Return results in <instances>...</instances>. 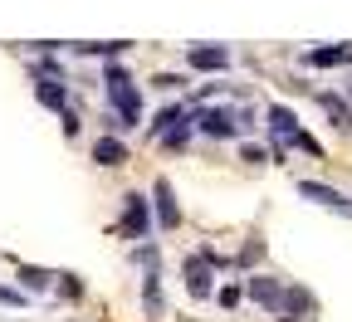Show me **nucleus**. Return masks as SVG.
Returning a JSON list of instances; mask_svg holds the SVG:
<instances>
[{"label":"nucleus","mask_w":352,"mask_h":322,"mask_svg":"<svg viewBox=\"0 0 352 322\" xmlns=\"http://www.w3.org/2000/svg\"><path fill=\"white\" fill-rule=\"evenodd\" d=\"M103 88H108V103H113V122L108 127H118V132L138 127L142 122V93H138V83H132V73L122 64H108L103 69Z\"/></svg>","instance_id":"1"},{"label":"nucleus","mask_w":352,"mask_h":322,"mask_svg":"<svg viewBox=\"0 0 352 322\" xmlns=\"http://www.w3.org/2000/svg\"><path fill=\"white\" fill-rule=\"evenodd\" d=\"M152 205H147V196H138V191H127L122 196V220H118V235L122 240H147L152 235Z\"/></svg>","instance_id":"2"},{"label":"nucleus","mask_w":352,"mask_h":322,"mask_svg":"<svg viewBox=\"0 0 352 322\" xmlns=\"http://www.w3.org/2000/svg\"><path fill=\"white\" fill-rule=\"evenodd\" d=\"M191 122L206 137H240V108H191Z\"/></svg>","instance_id":"3"},{"label":"nucleus","mask_w":352,"mask_h":322,"mask_svg":"<svg viewBox=\"0 0 352 322\" xmlns=\"http://www.w3.org/2000/svg\"><path fill=\"white\" fill-rule=\"evenodd\" d=\"M264 122H270V137H274V152H289L294 142H298V117H294V108H284V103H270L264 108Z\"/></svg>","instance_id":"4"},{"label":"nucleus","mask_w":352,"mask_h":322,"mask_svg":"<svg viewBox=\"0 0 352 322\" xmlns=\"http://www.w3.org/2000/svg\"><path fill=\"white\" fill-rule=\"evenodd\" d=\"M152 220H157L162 229H176V225H182V205H176V191H171L166 176L152 181Z\"/></svg>","instance_id":"5"},{"label":"nucleus","mask_w":352,"mask_h":322,"mask_svg":"<svg viewBox=\"0 0 352 322\" xmlns=\"http://www.w3.org/2000/svg\"><path fill=\"white\" fill-rule=\"evenodd\" d=\"M186 64H191L196 73H226V69H230V49H226V44H191V49H186Z\"/></svg>","instance_id":"6"},{"label":"nucleus","mask_w":352,"mask_h":322,"mask_svg":"<svg viewBox=\"0 0 352 322\" xmlns=\"http://www.w3.org/2000/svg\"><path fill=\"white\" fill-rule=\"evenodd\" d=\"M182 273H186V293H191V298H210V293H215V268L201 259V249H196V254H186Z\"/></svg>","instance_id":"7"},{"label":"nucleus","mask_w":352,"mask_h":322,"mask_svg":"<svg viewBox=\"0 0 352 322\" xmlns=\"http://www.w3.org/2000/svg\"><path fill=\"white\" fill-rule=\"evenodd\" d=\"M298 196H303V200H314V205H323V210L352 215V196H342V191L323 186V181H298Z\"/></svg>","instance_id":"8"},{"label":"nucleus","mask_w":352,"mask_h":322,"mask_svg":"<svg viewBox=\"0 0 352 322\" xmlns=\"http://www.w3.org/2000/svg\"><path fill=\"white\" fill-rule=\"evenodd\" d=\"M245 298H254L264 312H279V298H284V279H274V273H254V279L245 284Z\"/></svg>","instance_id":"9"},{"label":"nucleus","mask_w":352,"mask_h":322,"mask_svg":"<svg viewBox=\"0 0 352 322\" xmlns=\"http://www.w3.org/2000/svg\"><path fill=\"white\" fill-rule=\"evenodd\" d=\"M318 312V298L298 288V284H284V298H279V312L274 317H314Z\"/></svg>","instance_id":"10"},{"label":"nucleus","mask_w":352,"mask_h":322,"mask_svg":"<svg viewBox=\"0 0 352 322\" xmlns=\"http://www.w3.org/2000/svg\"><path fill=\"white\" fill-rule=\"evenodd\" d=\"M34 98L50 108V113H59V117L74 108V103H69V83H59V78H34Z\"/></svg>","instance_id":"11"},{"label":"nucleus","mask_w":352,"mask_h":322,"mask_svg":"<svg viewBox=\"0 0 352 322\" xmlns=\"http://www.w3.org/2000/svg\"><path fill=\"white\" fill-rule=\"evenodd\" d=\"M308 69H338V64H352V44H328V49H308L303 54Z\"/></svg>","instance_id":"12"},{"label":"nucleus","mask_w":352,"mask_h":322,"mask_svg":"<svg viewBox=\"0 0 352 322\" xmlns=\"http://www.w3.org/2000/svg\"><path fill=\"white\" fill-rule=\"evenodd\" d=\"M147 279H142V308H147V317H162V308H166V298H162V268H142Z\"/></svg>","instance_id":"13"},{"label":"nucleus","mask_w":352,"mask_h":322,"mask_svg":"<svg viewBox=\"0 0 352 322\" xmlns=\"http://www.w3.org/2000/svg\"><path fill=\"white\" fill-rule=\"evenodd\" d=\"M59 273L50 268H39V264H20V293H44V288H54Z\"/></svg>","instance_id":"14"},{"label":"nucleus","mask_w":352,"mask_h":322,"mask_svg":"<svg viewBox=\"0 0 352 322\" xmlns=\"http://www.w3.org/2000/svg\"><path fill=\"white\" fill-rule=\"evenodd\" d=\"M94 161H98V166H122V161H127L122 137H113V132H108V137H98V142H94Z\"/></svg>","instance_id":"15"},{"label":"nucleus","mask_w":352,"mask_h":322,"mask_svg":"<svg viewBox=\"0 0 352 322\" xmlns=\"http://www.w3.org/2000/svg\"><path fill=\"white\" fill-rule=\"evenodd\" d=\"M182 117H186V108H182V103H166V108L147 122V137H152V142H162V132H166V127H176Z\"/></svg>","instance_id":"16"},{"label":"nucleus","mask_w":352,"mask_h":322,"mask_svg":"<svg viewBox=\"0 0 352 322\" xmlns=\"http://www.w3.org/2000/svg\"><path fill=\"white\" fill-rule=\"evenodd\" d=\"M191 132H196V122H191V108H186V117H182V122L162 132V147H166V152H182V147L191 142Z\"/></svg>","instance_id":"17"},{"label":"nucleus","mask_w":352,"mask_h":322,"mask_svg":"<svg viewBox=\"0 0 352 322\" xmlns=\"http://www.w3.org/2000/svg\"><path fill=\"white\" fill-rule=\"evenodd\" d=\"M69 49H78V54H98V59H118V54L127 49V39H88V44H69Z\"/></svg>","instance_id":"18"},{"label":"nucleus","mask_w":352,"mask_h":322,"mask_svg":"<svg viewBox=\"0 0 352 322\" xmlns=\"http://www.w3.org/2000/svg\"><path fill=\"white\" fill-rule=\"evenodd\" d=\"M318 108H323V113H328V117H333L342 132H352V108H347L338 93H318Z\"/></svg>","instance_id":"19"},{"label":"nucleus","mask_w":352,"mask_h":322,"mask_svg":"<svg viewBox=\"0 0 352 322\" xmlns=\"http://www.w3.org/2000/svg\"><path fill=\"white\" fill-rule=\"evenodd\" d=\"M259 259H264V240H245V249H240L230 264H235V268H254Z\"/></svg>","instance_id":"20"},{"label":"nucleus","mask_w":352,"mask_h":322,"mask_svg":"<svg viewBox=\"0 0 352 322\" xmlns=\"http://www.w3.org/2000/svg\"><path fill=\"white\" fill-rule=\"evenodd\" d=\"M240 298H245V288H240V284H226V288L215 293V303H220V308H240Z\"/></svg>","instance_id":"21"},{"label":"nucleus","mask_w":352,"mask_h":322,"mask_svg":"<svg viewBox=\"0 0 352 322\" xmlns=\"http://www.w3.org/2000/svg\"><path fill=\"white\" fill-rule=\"evenodd\" d=\"M240 157H245L250 166H264V161H274V152H264V147H254V142H245V147H240Z\"/></svg>","instance_id":"22"},{"label":"nucleus","mask_w":352,"mask_h":322,"mask_svg":"<svg viewBox=\"0 0 352 322\" xmlns=\"http://www.w3.org/2000/svg\"><path fill=\"white\" fill-rule=\"evenodd\" d=\"M132 259H138L142 268H162V254H157V244H138V254H132Z\"/></svg>","instance_id":"23"},{"label":"nucleus","mask_w":352,"mask_h":322,"mask_svg":"<svg viewBox=\"0 0 352 322\" xmlns=\"http://www.w3.org/2000/svg\"><path fill=\"white\" fill-rule=\"evenodd\" d=\"M59 293H64V298H83V284H78V273H59Z\"/></svg>","instance_id":"24"},{"label":"nucleus","mask_w":352,"mask_h":322,"mask_svg":"<svg viewBox=\"0 0 352 322\" xmlns=\"http://www.w3.org/2000/svg\"><path fill=\"white\" fill-rule=\"evenodd\" d=\"M0 303H6V308H25L30 298H25L20 288H6V284H0Z\"/></svg>","instance_id":"25"},{"label":"nucleus","mask_w":352,"mask_h":322,"mask_svg":"<svg viewBox=\"0 0 352 322\" xmlns=\"http://www.w3.org/2000/svg\"><path fill=\"white\" fill-rule=\"evenodd\" d=\"M59 122H64V137H78V127H83V122H78V113H74V108H69V113H64V117H59Z\"/></svg>","instance_id":"26"},{"label":"nucleus","mask_w":352,"mask_h":322,"mask_svg":"<svg viewBox=\"0 0 352 322\" xmlns=\"http://www.w3.org/2000/svg\"><path fill=\"white\" fill-rule=\"evenodd\" d=\"M152 83H157V88H182V78H176V73H157Z\"/></svg>","instance_id":"27"},{"label":"nucleus","mask_w":352,"mask_h":322,"mask_svg":"<svg viewBox=\"0 0 352 322\" xmlns=\"http://www.w3.org/2000/svg\"><path fill=\"white\" fill-rule=\"evenodd\" d=\"M279 322H298V317H279Z\"/></svg>","instance_id":"28"}]
</instances>
